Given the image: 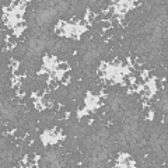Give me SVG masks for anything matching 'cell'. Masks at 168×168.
Wrapping results in <instances>:
<instances>
[{
  "label": "cell",
  "instance_id": "obj_1",
  "mask_svg": "<svg viewBox=\"0 0 168 168\" xmlns=\"http://www.w3.org/2000/svg\"><path fill=\"white\" fill-rule=\"evenodd\" d=\"M64 134L62 133L60 128H53V129H46L43 133L41 134V141L43 146H49V144H56L58 141L63 140Z\"/></svg>",
  "mask_w": 168,
  "mask_h": 168
},
{
  "label": "cell",
  "instance_id": "obj_2",
  "mask_svg": "<svg viewBox=\"0 0 168 168\" xmlns=\"http://www.w3.org/2000/svg\"><path fill=\"white\" fill-rule=\"evenodd\" d=\"M116 167H121V168H134L136 167V162L132 158L129 154H125V153H121L118 156V162H116Z\"/></svg>",
  "mask_w": 168,
  "mask_h": 168
},
{
  "label": "cell",
  "instance_id": "obj_3",
  "mask_svg": "<svg viewBox=\"0 0 168 168\" xmlns=\"http://www.w3.org/2000/svg\"><path fill=\"white\" fill-rule=\"evenodd\" d=\"M25 28H27V23H25V21L15 23V24L13 25V28H11V30H13V35H14V37H20Z\"/></svg>",
  "mask_w": 168,
  "mask_h": 168
},
{
  "label": "cell",
  "instance_id": "obj_4",
  "mask_svg": "<svg viewBox=\"0 0 168 168\" xmlns=\"http://www.w3.org/2000/svg\"><path fill=\"white\" fill-rule=\"evenodd\" d=\"M17 37H14V35H7L6 37V49L7 51H13V49L15 48V45H17V39H15Z\"/></svg>",
  "mask_w": 168,
  "mask_h": 168
},
{
  "label": "cell",
  "instance_id": "obj_5",
  "mask_svg": "<svg viewBox=\"0 0 168 168\" xmlns=\"http://www.w3.org/2000/svg\"><path fill=\"white\" fill-rule=\"evenodd\" d=\"M59 83L60 84H63V86H67L69 83H70V70L69 72H64L63 74H62L60 80H59Z\"/></svg>",
  "mask_w": 168,
  "mask_h": 168
},
{
  "label": "cell",
  "instance_id": "obj_6",
  "mask_svg": "<svg viewBox=\"0 0 168 168\" xmlns=\"http://www.w3.org/2000/svg\"><path fill=\"white\" fill-rule=\"evenodd\" d=\"M84 20H86L90 25H92V23L95 21V14L91 11V10H87V14H86V17H84Z\"/></svg>",
  "mask_w": 168,
  "mask_h": 168
},
{
  "label": "cell",
  "instance_id": "obj_7",
  "mask_svg": "<svg viewBox=\"0 0 168 168\" xmlns=\"http://www.w3.org/2000/svg\"><path fill=\"white\" fill-rule=\"evenodd\" d=\"M15 94H17L18 98H24L25 97V88L23 86H18L17 88H15Z\"/></svg>",
  "mask_w": 168,
  "mask_h": 168
},
{
  "label": "cell",
  "instance_id": "obj_8",
  "mask_svg": "<svg viewBox=\"0 0 168 168\" xmlns=\"http://www.w3.org/2000/svg\"><path fill=\"white\" fill-rule=\"evenodd\" d=\"M34 107H35V109H38V111H43V109H45L42 101H37V102H34Z\"/></svg>",
  "mask_w": 168,
  "mask_h": 168
},
{
  "label": "cell",
  "instance_id": "obj_9",
  "mask_svg": "<svg viewBox=\"0 0 168 168\" xmlns=\"http://www.w3.org/2000/svg\"><path fill=\"white\" fill-rule=\"evenodd\" d=\"M147 119H149V121H153L154 119V109H151V108L147 111Z\"/></svg>",
  "mask_w": 168,
  "mask_h": 168
}]
</instances>
